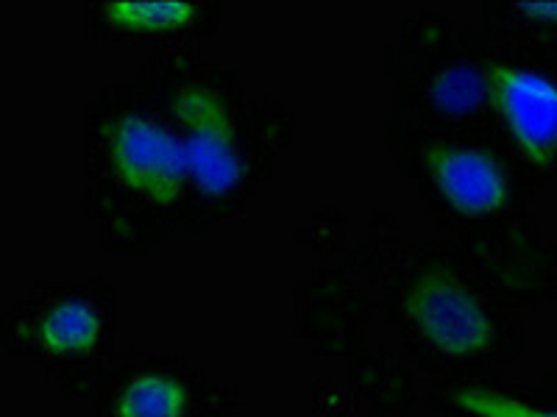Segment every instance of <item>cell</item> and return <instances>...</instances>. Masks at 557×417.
I'll list each match as a JSON object with an SVG mask.
<instances>
[{"label":"cell","mask_w":557,"mask_h":417,"mask_svg":"<svg viewBox=\"0 0 557 417\" xmlns=\"http://www.w3.org/2000/svg\"><path fill=\"white\" fill-rule=\"evenodd\" d=\"M393 165L441 228L519 309L557 298V248L541 231L539 184L491 131H455L387 117Z\"/></svg>","instance_id":"6da1fadb"},{"label":"cell","mask_w":557,"mask_h":417,"mask_svg":"<svg viewBox=\"0 0 557 417\" xmlns=\"http://www.w3.org/2000/svg\"><path fill=\"white\" fill-rule=\"evenodd\" d=\"M374 295L401 356L435 381L502 374L524 356L521 309L455 242L405 245L376 212Z\"/></svg>","instance_id":"7a4b0ae2"},{"label":"cell","mask_w":557,"mask_h":417,"mask_svg":"<svg viewBox=\"0 0 557 417\" xmlns=\"http://www.w3.org/2000/svg\"><path fill=\"white\" fill-rule=\"evenodd\" d=\"M178 126L190 162V228L228 226L276 173L296 112L201 51H159L137 70Z\"/></svg>","instance_id":"3957f363"},{"label":"cell","mask_w":557,"mask_h":417,"mask_svg":"<svg viewBox=\"0 0 557 417\" xmlns=\"http://www.w3.org/2000/svg\"><path fill=\"white\" fill-rule=\"evenodd\" d=\"M82 208L112 256H146L190 237V162L178 126L134 73L82 114Z\"/></svg>","instance_id":"277c9868"},{"label":"cell","mask_w":557,"mask_h":417,"mask_svg":"<svg viewBox=\"0 0 557 417\" xmlns=\"http://www.w3.org/2000/svg\"><path fill=\"white\" fill-rule=\"evenodd\" d=\"M121 295L109 278L34 281L0 315V348L39 367L64 399L89 404L117 351Z\"/></svg>","instance_id":"5b68a950"},{"label":"cell","mask_w":557,"mask_h":417,"mask_svg":"<svg viewBox=\"0 0 557 417\" xmlns=\"http://www.w3.org/2000/svg\"><path fill=\"white\" fill-rule=\"evenodd\" d=\"M382 73L391 81L393 117L491 131V39L476 26L441 12L405 14L382 51Z\"/></svg>","instance_id":"8992f818"},{"label":"cell","mask_w":557,"mask_h":417,"mask_svg":"<svg viewBox=\"0 0 557 417\" xmlns=\"http://www.w3.org/2000/svg\"><path fill=\"white\" fill-rule=\"evenodd\" d=\"M366 265L348 256V262H321L293 292L296 334L315 354L341 356L351 374L360 376L376 417H399L416 406L418 384L399 359H382L366 348V326L374 315L376 295L368 298Z\"/></svg>","instance_id":"52a82bcc"},{"label":"cell","mask_w":557,"mask_h":417,"mask_svg":"<svg viewBox=\"0 0 557 417\" xmlns=\"http://www.w3.org/2000/svg\"><path fill=\"white\" fill-rule=\"evenodd\" d=\"M243 390L182 354L126 351L98 379L92 417H235Z\"/></svg>","instance_id":"ba28073f"},{"label":"cell","mask_w":557,"mask_h":417,"mask_svg":"<svg viewBox=\"0 0 557 417\" xmlns=\"http://www.w3.org/2000/svg\"><path fill=\"white\" fill-rule=\"evenodd\" d=\"M491 131L505 142L535 184L555 176L557 53L491 39Z\"/></svg>","instance_id":"9c48e42d"},{"label":"cell","mask_w":557,"mask_h":417,"mask_svg":"<svg viewBox=\"0 0 557 417\" xmlns=\"http://www.w3.org/2000/svg\"><path fill=\"white\" fill-rule=\"evenodd\" d=\"M223 26L215 0H92L82 7L84 37L101 45L201 51Z\"/></svg>","instance_id":"30bf717a"},{"label":"cell","mask_w":557,"mask_h":417,"mask_svg":"<svg viewBox=\"0 0 557 417\" xmlns=\"http://www.w3.org/2000/svg\"><path fill=\"white\" fill-rule=\"evenodd\" d=\"M476 28L494 42L557 53V0H485Z\"/></svg>","instance_id":"8fae6325"},{"label":"cell","mask_w":557,"mask_h":417,"mask_svg":"<svg viewBox=\"0 0 557 417\" xmlns=\"http://www.w3.org/2000/svg\"><path fill=\"white\" fill-rule=\"evenodd\" d=\"M552 181H557V159H555V176H552Z\"/></svg>","instance_id":"7c38bea8"}]
</instances>
